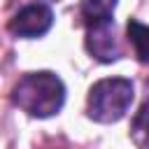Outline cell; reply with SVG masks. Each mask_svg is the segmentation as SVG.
Listing matches in <instances>:
<instances>
[{
    "label": "cell",
    "instance_id": "cell-1",
    "mask_svg": "<svg viewBox=\"0 0 149 149\" xmlns=\"http://www.w3.org/2000/svg\"><path fill=\"white\" fill-rule=\"evenodd\" d=\"M12 100L26 114L47 119V116H54L61 112V107L65 102V86H63L61 77L49 70L28 72L16 81V86L12 91Z\"/></svg>",
    "mask_w": 149,
    "mask_h": 149
},
{
    "label": "cell",
    "instance_id": "cell-3",
    "mask_svg": "<svg viewBox=\"0 0 149 149\" xmlns=\"http://www.w3.org/2000/svg\"><path fill=\"white\" fill-rule=\"evenodd\" d=\"M54 23V12L49 5H42V2H30V5H23L9 21V30L16 35V37H26V40H35V37H42L44 33H49Z\"/></svg>",
    "mask_w": 149,
    "mask_h": 149
},
{
    "label": "cell",
    "instance_id": "cell-8",
    "mask_svg": "<svg viewBox=\"0 0 149 149\" xmlns=\"http://www.w3.org/2000/svg\"><path fill=\"white\" fill-rule=\"evenodd\" d=\"M21 2H26V5H30V2H42V5H47V2H58V0H21Z\"/></svg>",
    "mask_w": 149,
    "mask_h": 149
},
{
    "label": "cell",
    "instance_id": "cell-4",
    "mask_svg": "<svg viewBox=\"0 0 149 149\" xmlns=\"http://www.w3.org/2000/svg\"><path fill=\"white\" fill-rule=\"evenodd\" d=\"M86 49L93 58L102 63H112L121 58V47L114 33V21H102L86 26Z\"/></svg>",
    "mask_w": 149,
    "mask_h": 149
},
{
    "label": "cell",
    "instance_id": "cell-5",
    "mask_svg": "<svg viewBox=\"0 0 149 149\" xmlns=\"http://www.w3.org/2000/svg\"><path fill=\"white\" fill-rule=\"evenodd\" d=\"M114 9H116V0H84L79 12L84 26H93L102 21H114Z\"/></svg>",
    "mask_w": 149,
    "mask_h": 149
},
{
    "label": "cell",
    "instance_id": "cell-7",
    "mask_svg": "<svg viewBox=\"0 0 149 149\" xmlns=\"http://www.w3.org/2000/svg\"><path fill=\"white\" fill-rule=\"evenodd\" d=\"M126 30H128V40H130V44L135 49L137 61L149 63V26L140 23L137 19H130Z\"/></svg>",
    "mask_w": 149,
    "mask_h": 149
},
{
    "label": "cell",
    "instance_id": "cell-6",
    "mask_svg": "<svg viewBox=\"0 0 149 149\" xmlns=\"http://www.w3.org/2000/svg\"><path fill=\"white\" fill-rule=\"evenodd\" d=\"M130 140L135 142L137 149H149V91L144 102L140 105V109L133 116L130 123Z\"/></svg>",
    "mask_w": 149,
    "mask_h": 149
},
{
    "label": "cell",
    "instance_id": "cell-2",
    "mask_svg": "<svg viewBox=\"0 0 149 149\" xmlns=\"http://www.w3.org/2000/svg\"><path fill=\"white\" fill-rule=\"evenodd\" d=\"M133 102V84L123 77L100 79L91 86L86 98V112L98 123H114L126 116Z\"/></svg>",
    "mask_w": 149,
    "mask_h": 149
}]
</instances>
